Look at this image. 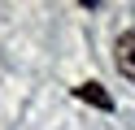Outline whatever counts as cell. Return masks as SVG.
Wrapping results in <instances>:
<instances>
[{"label":"cell","mask_w":135,"mask_h":130,"mask_svg":"<svg viewBox=\"0 0 135 130\" xmlns=\"http://www.w3.org/2000/svg\"><path fill=\"white\" fill-rule=\"evenodd\" d=\"M113 61H118V74L135 82V30L118 35V48H113Z\"/></svg>","instance_id":"cell-1"},{"label":"cell","mask_w":135,"mask_h":130,"mask_svg":"<svg viewBox=\"0 0 135 130\" xmlns=\"http://www.w3.org/2000/svg\"><path fill=\"white\" fill-rule=\"evenodd\" d=\"M74 95H79V100H87V104H100V108H113V100H109V95L100 91L96 82H83V87H79Z\"/></svg>","instance_id":"cell-2"}]
</instances>
